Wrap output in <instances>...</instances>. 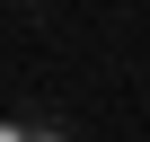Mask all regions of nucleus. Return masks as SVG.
Instances as JSON below:
<instances>
[{"label":"nucleus","instance_id":"nucleus-1","mask_svg":"<svg viewBox=\"0 0 150 142\" xmlns=\"http://www.w3.org/2000/svg\"><path fill=\"white\" fill-rule=\"evenodd\" d=\"M27 142H62V133H27Z\"/></svg>","mask_w":150,"mask_h":142}]
</instances>
